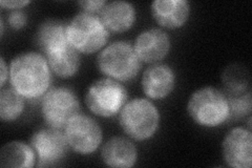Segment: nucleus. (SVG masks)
Instances as JSON below:
<instances>
[{
	"instance_id": "nucleus-1",
	"label": "nucleus",
	"mask_w": 252,
	"mask_h": 168,
	"mask_svg": "<svg viewBox=\"0 0 252 168\" xmlns=\"http://www.w3.org/2000/svg\"><path fill=\"white\" fill-rule=\"evenodd\" d=\"M13 89L27 99L45 95L51 83V71L46 58L38 53H23L15 57L10 66Z\"/></svg>"
},
{
	"instance_id": "nucleus-2",
	"label": "nucleus",
	"mask_w": 252,
	"mask_h": 168,
	"mask_svg": "<svg viewBox=\"0 0 252 168\" xmlns=\"http://www.w3.org/2000/svg\"><path fill=\"white\" fill-rule=\"evenodd\" d=\"M187 110L196 124L206 127L219 126L230 117L226 94L210 86L203 87L191 95Z\"/></svg>"
},
{
	"instance_id": "nucleus-3",
	"label": "nucleus",
	"mask_w": 252,
	"mask_h": 168,
	"mask_svg": "<svg viewBox=\"0 0 252 168\" xmlns=\"http://www.w3.org/2000/svg\"><path fill=\"white\" fill-rule=\"evenodd\" d=\"M160 115L147 99L137 98L124 104L120 113V125L129 138L137 141L151 139L158 131Z\"/></svg>"
},
{
	"instance_id": "nucleus-4",
	"label": "nucleus",
	"mask_w": 252,
	"mask_h": 168,
	"mask_svg": "<svg viewBox=\"0 0 252 168\" xmlns=\"http://www.w3.org/2000/svg\"><path fill=\"white\" fill-rule=\"evenodd\" d=\"M135 47L124 41L106 46L98 55L97 66L102 74L116 81H129L135 78L141 67Z\"/></svg>"
},
{
	"instance_id": "nucleus-5",
	"label": "nucleus",
	"mask_w": 252,
	"mask_h": 168,
	"mask_svg": "<svg viewBox=\"0 0 252 168\" xmlns=\"http://www.w3.org/2000/svg\"><path fill=\"white\" fill-rule=\"evenodd\" d=\"M109 33L105 25L97 15L81 12L67 25L68 42L84 54L100 51L108 39Z\"/></svg>"
},
{
	"instance_id": "nucleus-6",
	"label": "nucleus",
	"mask_w": 252,
	"mask_h": 168,
	"mask_svg": "<svg viewBox=\"0 0 252 168\" xmlns=\"http://www.w3.org/2000/svg\"><path fill=\"white\" fill-rule=\"evenodd\" d=\"M126 99L127 91L122 84L112 78H103L90 86L85 103L93 114L110 118L121 111Z\"/></svg>"
},
{
	"instance_id": "nucleus-7",
	"label": "nucleus",
	"mask_w": 252,
	"mask_h": 168,
	"mask_svg": "<svg viewBox=\"0 0 252 168\" xmlns=\"http://www.w3.org/2000/svg\"><path fill=\"white\" fill-rule=\"evenodd\" d=\"M41 109L47 125L63 130L70 120L80 114V103L67 87H55L43 96Z\"/></svg>"
},
{
	"instance_id": "nucleus-8",
	"label": "nucleus",
	"mask_w": 252,
	"mask_h": 168,
	"mask_svg": "<svg viewBox=\"0 0 252 168\" xmlns=\"http://www.w3.org/2000/svg\"><path fill=\"white\" fill-rule=\"evenodd\" d=\"M64 134L69 148L82 156L94 153L102 142V130L98 122L81 114L67 123Z\"/></svg>"
},
{
	"instance_id": "nucleus-9",
	"label": "nucleus",
	"mask_w": 252,
	"mask_h": 168,
	"mask_svg": "<svg viewBox=\"0 0 252 168\" xmlns=\"http://www.w3.org/2000/svg\"><path fill=\"white\" fill-rule=\"evenodd\" d=\"M31 146L38 156L39 167L57 164L65 157L69 147L64 133L54 127L34 133L31 138Z\"/></svg>"
},
{
	"instance_id": "nucleus-10",
	"label": "nucleus",
	"mask_w": 252,
	"mask_h": 168,
	"mask_svg": "<svg viewBox=\"0 0 252 168\" xmlns=\"http://www.w3.org/2000/svg\"><path fill=\"white\" fill-rule=\"evenodd\" d=\"M222 153L226 164L234 168L252 165V134L245 129H233L223 140Z\"/></svg>"
},
{
	"instance_id": "nucleus-11",
	"label": "nucleus",
	"mask_w": 252,
	"mask_h": 168,
	"mask_svg": "<svg viewBox=\"0 0 252 168\" xmlns=\"http://www.w3.org/2000/svg\"><path fill=\"white\" fill-rule=\"evenodd\" d=\"M135 50L141 61L153 63L162 60L170 50V39L164 31L149 29L138 36Z\"/></svg>"
},
{
	"instance_id": "nucleus-12",
	"label": "nucleus",
	"mask_w": 252,
	"mask_h": 168,
	"mask_svg": "<svg viewBox=\"0 0 252 168\" xmlns=\"http://www.w3.org/2000/svg\"><path fill=\"white\" fill-rule=\"evenodd\" d=\"M176 76L170 67L157 63L146 68L142 77V89L147 97L163 99L175 89Z\"/></svg>"
},
{
	"instance_id": "nucleus-13",
	"label": "nucleus",
	"mask_w": 252,
	"mask_h": 168,
	"mask_svg": "<svg viewBox=\"0 0 252 168\" xmlns=\"http://www.w3.org/2000/svg\"><path fill=\"white\" fill-rule=\"evenodd\" d=\"M156 21L166 29L183 27L190 14V4L186 0H156L152 4Z\"/></svg>"
},
{
	"instance_id": "nucleus-14",
	"label": "nucleus",
	"mask_w": 252,
	"mask_h": 168,
	"mask_svg": "<svg viewBox=\"0 0 252 168\" xmlns=\"http://www.w3.org/2000/svg\"><path fill=\"white\" fill-rule=\"evenodd\" d=\"M137 159L138 151L135 144L123 137L109 139L102 147V160L109 167H132Z\"/></svg>"
},
{
	"instance_id": "nucleus-15",
	"label": "nucleus",
	"mask_w": 252,
	"mask_h": 168,
	"mask_svg": "<svg viewBox=\"0 0 252 168\" xmlns=\"http://www.w3.org/2000/svg\"><path fill=\"white\" fill-rule=\"evenodd\" d=\"M38 49L44 55L60 49L69 43L67 39V25L57 19H47L39 26L36 33Z\"/></svg>"
},
{
	"instance_id": "nucleus-16",
	"label": "nucleus",
	"mask_w": 252,
	"mask_h": 168,
	"mask_svg": "<svg viewBox=\"0 0 252 168\" xmlns=\"http://www.w3.org/2000/svg\"><path fill=\"white\" fill-rule=\"evenodd\" d=\"M101 19L108 31L122 33L128 31L135 23V7L126 1L107 2L101 12Z\"/></svg>"
},
{
	"instance_id": "nucleus-17",
	"label": "nucleus",
	"mask_w": 252,
	"mask_h": 168,
	"mask_svg": "<svg viewBox=\"0 0 252 168\" xmlns=\"http://www.w3.org/2000/svg\"><path fill=\"white\" fill-rule=\"evenodd\" d=\"M45 58L53 73L64 79L77 74L81 65L80 52L70 43L45 55Z\"/></svg>"
},
{
	"instance_id": "nucleus-18",
	"label": "nucleus",
	"mask_w": 252,
	"mask_h": 168,
	"mask_svg": "<svg viewBox=\"0 0 252 168\" xmlns=\"http://www.w3.org/2000/svg\"><path fill=\"white\" fill-rule=\"evenodd\" d=\"M35 159L33 147L21 141L6 143L0 150L1 167L31 168L35 165Z\"/></svg>"
},
{
	"instance_id": "nucleus-19",
	"label": "nucleus",
	"mask_w": 252,
	"mask_h": 168,
	"mask_svg": "<svg viewBox=\"0 0 252 168\" xmlns=\"http://www.w3.org/2000/svg\"><path fill=\"white\" fill-rule=\"evenodd\" d=\"M25 97L13 87H2L0 93V118L3 122L17 120L25 108Z\"/></svg>"
},
{
	"instance_id": "nucleus-20",
	"label": "nucleus",
	"mask_w": 252,
	"mask_h": 168,
	"mask_svg": "<svg viewBox=\"0 0 252 168\" xmlns=\"http://www.w3.org/2000/svg\"><path fill=\"white\" fill-rule=\"evenodd\" d=\"M244 70L245 68H239L236 67H229L225 70L223 81L228 92L227 96H239L249 92H246L249 81L245 80L246 76L244 75Z\"/></svg>"
},
{
	"instance_id": "nucleus-21",
	"label": "nucleus",
	"mask_w": 252,
	"mask_h": 168,
	"mask_svg": "<svg viewBox=\"0 0 252 168\" xmlns=\"http://www.w3.org/2000/svg\"><path fill=\"white\" fill-rule=\"evenodd\" d=\"M227 96V95H226ZM230 108V117H243L251 113V92L239 96H227Z\"/></svg>"
},
{
	"instance_id": "nucleus-22",
	"label": "nucleus",
	"mask_w": 252,
	"mask_h": 168,
	"mask_svg": "<svg viewBox=\"0 0 252 168\" xmlns=\"http://www.w3.org/2000/svg\"><path fill=\"white\" fill-rule=\"evenodd\" d=\"M78 4L81 6L83 12L96 14L103 11L107 2L104 0H82V1H79Z\"/></svg>"
},
{
	"instance_id": "nucleus-23",
	"label": "nucleus",
	"mask_w": 252,
	"mask_h": 168,
	"mask_svg": "<svg viewBox=\"0 0 252 168\" xmlns=\"http://www.w3.org/2000/svg\"><path fill=\"white\" fill-rule=\"evenodd\" d=\"M27 22L28 16L23 11L15 10L9 16V25L14 30H20L25 28L27 26Z\"/></svg>"
},
{
	"instance_id": "nucleus-24",
	"label": "nucleus",
	"mask_w": 252,
	"mask_h": 168,
	"mask_svg": "<svg viewBox=\"0 0 252 168\" xmlns=\"http://www.w3.org/2000/svg\"><path fill=\"white\" fill-rule=\"evenodd\" d=\"M31 1L27 0V1H20V0H17V1H12V0H2L0 1V5H1L3 9H9V10H19L23 6H27L28 4H30Z\"/></svg>"
},
{
	"instance_id": "nucleus-25",
	"label": "nucleus",
	"mask_w": 252,
	"mask_h": 168,
	"mask_svg": "<svg viewBox=\"0 0 252 168\" xmlns=\"http://www.w3.org/2000/svg\"><path fill=\"white\" fill-rule=\"evenodd\" d=\"M0 61H1V89L4 86L5 84V81L7 79V76H9V68L6 67V65H5V61H4V58L1 57L0 58Z\"/></svg>"
}]
</instances>
